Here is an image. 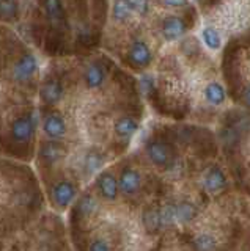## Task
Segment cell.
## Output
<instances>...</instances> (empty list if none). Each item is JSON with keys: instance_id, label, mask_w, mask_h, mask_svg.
Listing matches in <instances>:
<instances>
[{"instance_id": "cell-6", "label": "cell", "mask_w": 250, "mask_h": 251, "mask_svg": "<svg viewBox=\"0 0 250 251\" xmlns=\"http://www.w3.org/2000/svg\"><path fill=\"white\" fill-rule=\"evenodd\" d=\"M128 58L132 65H136L139 68H143V66H148L151 61V50L150 47L146 46V43L140 41H134L131 44V49H129V53H128Z\"/></svg>"}, {"instance_id": "cell-15", "label": "cell", "mask_w": 250, "mask_h": 251, "mask_svg": "<svg viewBox=\"0 0 250 251\" xmlns=\"http://www.w3.org/2000/svg\"><path fill=\"white\" fill-rule=\"evenodd\" d=\"M104 78H106L104 69L101 68L98 63H93V65H90L88 69H87V73H85V82H87V86L91 90L99 88V86L104 83Z\"/></svg>"}, {"instance_id": "cell-24", "label": "cell", "mask_w": 250, "mask_h": 251, "mask_svg": "<svg viewBox=\"0 0 250 251\" xmlns=\"http://www.w3.org/2000/svg\"><path fill=\"white\" fill-rule=\"evenodd\" d=\"M103 157H101L98 152H90L85 159V167H87L88 173H95L98 171L101 167H103Z\"/></svg>"}, {"instance_id": "cell-10", "label": "cell", "mask_w": 250, "mask_h": 251, "mask_svg": "<svg viewBox=\"0 0 250 251\" xmlns=\"http://www.w3.org/2000/svg\"><path fill=\"white\" fill-rule=\"evenodd\" d=\"M63 98V86L57 78H51L41 86V99L44 104L54 105Z\"/></svg>"}, {"instance_id": "cell-17", "label": "cell", "mask_w": 250, "mask_h": 251, "mask_svg": "<svg viewBox=\"0 0 250 251\" xmlns=\"http://www.w3.org/2000/svg\"><path fill=\"white\" fill-rule=\"evenodd\" d=\"M175 215H176V222L187 223L197 215V209H195V206L191 202H181V204H178V206H175Z\"/></svg>"}, {"instance_id": "cell-2", "label": "cell", "mask_w": 250, "mask_h": 251, "mask_svg": "<svg viewBox=\"0 0 250 251\" xmlns=\"http://www.w3.org/2000/svg\"><path fill=\"white\" fill-rule=\"evenodd\" d=\"M76 195H77V190H76L74 184L68 182V180H63V182H58L52 187L51 198H52V202L56 204V207L66 209L76 198Z\"/></svg>"}, {"instance_id": "cell-21", "label": "cell", "mask_w": 250, "mask_h": 251, "mask_svg": "<svg viewBox=\"0 0 250 251\" xmlns=\"http://www.w3.org/2000/svg\"><path fill=\"white\" fill-rule=\"evenodd\" d=\"M18 13H19V6L16 0H0V18L16 19Z\"/></svg>"}, {"instance_id": "cell-25", "label": "cell", "mask_w": 250, "mask_h": 251, "mask_svg": "<svg viewBox=\"0 0 250 251\" xmlns=\"http://www.w3.org/2000/svg\"><path fill=\"white\" fill-rule=\"evenodd\" d=\"M128 3L131 5L132 11H136L140 16H145L148 13V10H150V3H148V0H128Z\"/></svg>"}, {"instance_id": "cell-9", "label": "cell", "mask_w": 250, "mask_h": 251, "mask_svg": "<svg viewBox=\"0 0 250 251\" xmlns=\"http://www.w3.org/2000/svg\"><path fill=\"white\" fill-rule=\"evenodd\" d=\"M225 184H226V179H225L223 171L221 168H217V167L209 168L205 173V176H203V187H205L209 193L221 192L222 188L225 187Z\"/></svg>"}, {"instance_id": "cell-1", "label": "cell", "mask_w": 250, "mask_h": 251, "mask_svg": "<svg viewBox=\"0 0 250 251\" xmlns=\"http://www.w3.org/2000/svg\"><path fill=\"white\" fill-rule=\"evenodd\" d=\"M146 154L150 157V160L158 165V167H167V165L173 159V152L171 148L164 143L161 140H153L146 145Z\"/></svg>"}, {"instance_id": "cell-3", "label": "cell", "mask_w": 250, "mask_h": 251, "mask_svg": "<svg viewBox=\"0 0 250 251\" xmlns=\"http://www.w3.org/2000/svg\"><path fill=\"white\" fill-rule=\"evenodd\" d=\"M38 69V61L33 53H24L22 57L16 61V65L13 68V75L18 82H27L30 80Z\"/></svg>"}, {"instance_id": "cell-28", "label": "cell", "mask_w": 250, "mask_h": 251, "mask_svg": "<svg viewBox=\"0 0 250 251\" xmlns=\"http://www.w3.org/2000/svg\"><path fill=\"white\" fill-rule=\"evenodd\" d=\"M153 88V80H151V77L150 75H146L142 78V90L143 91H150Z\"/></svg>"}, {"instance_id": "cell-22", "label": "cell", "mask_w": 250, "mask_h": 251, "mask_svg": "<svg viewBox=\"0 0 250 251\" xmlns=\"http://www.w3.org/2000/svg\"><path fill=\"white\" fill-rule=\"evenodd\" d=\"M194 248L197 251H214L216 239L211 234H200L194 240Z\"/></svg>"}, {"instance_id": "cell-23", "label": "cell", "mask_w": 250, "mask_h": 251, "mask_svg": "<svg viewBox=\"0 0 250 251\" xmlns=\"http://www.w3.org/2000/svg\"><path fill=\"white\" fill-rule=\"evenodd\" d=\"M96 207H98V202H96V200L93 198V196H90V195L83 196V198L79 201V210L82 212L83 215H90V214H93V212L96 210Z\"/></svg>"}, {"instance_id": "cell-7", "label": "cell", "mask_w": 250, "mask_h": 251, "mask_svg": "<svg viewBox=\"0 0 250 251\" xmlns=\"http://www.w3.org/2000/svg\"><path fill=\"white\" fill-rule=\"evenodd\" d=\"M33 132V120L32 115H24L18 118L16 121L13 123L11 127V135L13 138L18 141V143H26V141L30 140Z\"/></svg>"}, {"instance_id": "cell-18", "label": "cell", "mask_w": 250, "mask_h": 251, "mask_svg": "<svg viewBox=\"0 0 250 251\" xmlns=\"http://www.w3.org/2000/svg\"><path fill=\"white\" fill-rule=\"evenodd\" d=\"M201 38H203V43L206 44V47H209L211 50H217L221 49L222 46V39L219 31L213 27H205L201 31Z\"/></svg>"}, {"instance_id": "cell-5", "label": "cell", "mask_w": 250, "mask_h": 251, "mask_svg": "<svg viewBox=\"0 0 250 251\" xmlns=\"http://www.w3.org/2000/svg\"><path fill=\"white\" fill-rule=\"evenodd\" d=\"M187 30L186 22L178 18V16H168L167 19L162 22V36L167 41H175V39L181 38Z\"/></svg>"}, {"instance_id": "cell-19", "label": "cell", "mask_w": 250, "mask_h": 251, "mask_svg": "<svg viewBox=\"0 0 250 251\" xmlns=\"http://www.w3.org/2000/svg\"><path fill=\"white\" fill-rule=\"evenodd\" d=\"M131 13H132V8L128 3V0H115V2H113L112 14H113V19L115 21L124 22L126 19H129Z\"/></svg>"}, {"instance_id": "cell-12", "label": "cell", "mask_w": 250, "mask_h": 251, "mask_svg": "<svg viewBox=\"0 0 250 251\" xmlns=\"http://www.w3.org/2000/svg\"><path fill=\"white\" fill-rule=\"evenodd\" d=\"M65 155H66V148L63 145L57 143V141L46 143L41 149V157L48 163H56L63 159Z\"/></svg>"}, {"instance_id": "cell-26", "label": "cell", "mask_w": 250, "mask_h": 251, "mask_svg": "<svg viewBox=\"0 0 250 251\" xmlns=\"http://www.w3.org/2000/svg\"><path fill=\"white\" fill-rule=\"evenodd\" d=\"M88 251H111V247H109V243L106 240H95L91 242V245L88 247Z\"/></svg>"}, {"instance_id": "cell-11", "label": "cell", "mask_w": 250, "mask_h": 251, "mask_svg": "<svg viewBox=\"0 0 250 251\" xmlns=\"http://www.w3.org/2000/svg\"><path fill=\"white\" fill-rule=\"evenodd\" d=\"M98 185H99V190L103 193V196L109 201H113L116 200V196H118V182H116V179L113 177L112 173H103L99 177H98Z\"/></svg>"}, {"instance_id": "cell-20", "label": "cell", "mask_w": 250, "mask_h": 251, "mask_svg": "<svg viewBox=\"0 0 250 251\" xmlns=\"http://www.w3.org/2000/svg\"><path fill=\"white\" fill-rule=\"evenodd\" d=\"M143 223H145V227L146 231L150 232H156L161 227V212L156 210V209H150L145 212L143 215Z\"/></svg>"}, {"instance_id": "cell-4", "label": "cell", "mask_w": 250, "mask_h": 251, "mask_svg": "<svg viewBox=\"0 0 250 251\" xmlns=\"http://www.w3.org/2000/svg\"><path fill=\"white\" fill-rule=\"evenodd\" d=\"M43 129H44V133L49 138L58 140L61 137H65L66 123H65L63 116H61L60 113H51V115H48L44 118Z\"/></svg>"}, {"instance_id": "cell-8", "label": "cell", "mask_w": 250, "mask_h": 251, "mask_svg": "<svg viewBox=\"0 0 250 251\" xmlns=\"http://www.w3.org/2000/svg\"><path fill=\"white\" fill-rule=\"evenodd\" d=\"M140 184H142V179H140L139 171L132 168H126L120 176L118 188H121V192L124 195H134L139 192Z\"/></svg>"}, {"instance_id": "cell-27", "label": "cell", "mask_w": 250, "mask_h": 251, "mask_svg": "<svg viewBox=\"0 0 250 251\" xmlns=\"http://www.w3.org/2000/svg\"><path fill=\"white\" fill-rule=\"evenodd\" d=\"M161 2L167 6H184V5H187V0H161Z\"/></svg>"}, {"instance_id": "cell-16", "label": "cell", "mask_w": 250, "mask_h": 251, "mask_svg": "<svg viewBox=\"0 0 250 251\" xmlns=\"http://www.w3.org/2000/svg\"><path fill=\"white\" fill-rule=\"evenodd\" d=\"M205 98L209 104L213 105H221L225 100V90L221 83L217 82H211L206 88H205Z\"/></svg>"}, {"instance_id": "cell-14", "label": "cell", "mask_w": 250, "mask_h": 251, "mask_svg": "<svg viewBox=\"0 0 250 251\" xmlns=\"http://www.w3.org/2000/svg\"><path fill=\"white\" fill-rule=\"evenodd\" d=\"M43 10L51 22L60 24L65 19V10L61 0H43Z\"/></svg>"}, {"instance_id": "cell-13", "label": "cell", "mask_w": 250, "mask_h": 251, "mask_svg": "<svg viewBox=\"0 0 250 251\" xmlns=\"http://www.w3.org/2000/svg\"><path fill=\"white\" fill-rule=\"evenodd\" d=\"M113 129H115V133L118 137L129 138V137H132L137 132L139 123L134 120V118H131V116H123V118H120V120L115 121Z\"/></svg>"}, {"instance_id": "cell-29", "label": "cell", "mask_w": 250, "mask_h": 251, "mask_svg": "<svg viewBox=\"0 0 250 251\" xmlns=\"http://www.w3.org/2000/svg\"><path fill=\"white\" fill-rule=\"evenodd\" d=\"M244 102L247 105H250V85L244 90Z\"/></svg>"}]
</instances>
